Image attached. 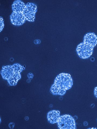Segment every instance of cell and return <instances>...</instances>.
I'll use <instances>...</instances> for the list:
<instances>
[{
	"instance_id": "cell-2",
	"label": "cell",
	"mask_w": 97,
	"mask_h": 129,
	"mask_svg": "<svg viewBox=\"0 0 97 129\" xmlns=\"http://www.w3.org/2000/svg\"><path fill=\"white\" fill-rule=\"evenodd\" d=\"M24 69V66L18 63L3 66L1 74L3 79L7 80L10 85L15 86L21 79L20 73Z\"/></svg>"
},
{
	"instance_id": "cell-5",
	"label": "cell",
	"mask_w": 97,
	"mask_h": 129,
	"mask_svg": "<svg viewBox=\"0 0 97 129\" xmlns=\"http://www.w3.org/2000/svg\"><path fill=\"white\" fill-rule=\"evenodd\" d=\"M37 7L34 4L31 3H27L23 13L26 20L33 21L37 11Z\"/></svg>"
},
{
	"instance_id": "cell-8",
	"label": "cell",
	"mask_w": 97,
	"mask_h": 129,
	"mask_svg": "<svg viewBox=\"0 0 97 129\" xmlns=\"http://www.w3.org/2000/svg\"><path fill=\"white\" fill-rule=\"evenodd\" d=\"M60 117V112L59 111L53 110L49 112L47 114L48 122L53 124L57 123Z\"/></svg>"
},
{
	"instance_id": "cell-3",
	"label": "cell",
	"mask_w": 97,
	"mask_h": 129,
	"mask_svg": "<svg viewBox=\"0 0 97 129\" xmlns=\"http://www.w3.org/2000/svg\"><path fill=\"white\" fill-rule=\"evenodd\" d=\"M58 127L61 129H75L76 123L73 117L66 115L60 117L57 122Z\"/></svg>"
},
{
	"instance_id": "cell-4",
	"label": "cell",
	"mask_w": 97,
	"mask_h": 129,
	"mask_svg": "<svg viewBox=\"0 0 97 129\" xmlns=\"http://www.w3.org/2000/svg\"><path fill=\"white\" fill-rule=\"evenodd\" d=\"M94 48L84 43H81L77 46L76 51L79 56L86 59L90 57L92 54Z\"/></svg>"
},
{
	"instance_id": "cell-6",
	"label": "cell",
	"mask_w": 97,
	"mask_h": 129,
	"mask_svg": "<svg viewBox=\"0 0 97 129\" xmlns=\"http://www.w3.org/2000/svg\"><path fill=\"white\" fill-rule=\"evenodd\" d=\"M10 19L13 24L20 25L25 22L26 19L23 13L13 11L10 16Z\"/></svg>"
},
{
	"instance_id": "cell-13",
	"label": "cell",
	"mask_w": 97,
	"mask_h": 129,
	"mask_svg": "<svg viewBox=\"0 0 97 129\" xmlns=\"http://www.w3.org/2000/svg\"><path fill=\"white\" fill-rule=\"evenodd\" d=\"M9 126L10 128H13L14 126V124L13 123H11L9 124Z\"/></svg>"
},
{
	"instance_id": "cell-11",
	"label": "cell",
	"mask_w": 97,
	"mask_h": 129,
	"mask_svg": "<svg viewBox=\"0 0 97 129\" xmlns=\"http://www.w3.org/2000/svg\"><path fill=\"white\" fill-rule=\"evenodd\" d=\"M28 77L29 79H32L33 77V75L32 73H29L28 75Z\"/></svg>"
},
{
	"instance_id": "cell-12",
	"label": "cell",
	"mask_w": 97,
	"mask_h": 129,
	"mask_svg": "<svg viewBox=\"0 0 97 129\" xmlns=\"http://www.w3.org/2000/svg\"><path fill=\"white\" fill-rule=\"evenodd\" d=\"M94 92L95 96L97 98V87L95 88Z\"/></svg>"
},
{
	"instance_id": "cell-10",
	"label": "cell",
	"mask_w": 97,
	"mask_h": 129,
	"mask_svg": "<svg viewBox=\"0 0 97 129\" xmlns=\"http://www.w3.org/2000/svg\"><path fill=\"white\" fill-rule=\"evenodd\" d=\"M0 19H1V31L4 27V20L2 17H1Z\"/></svg>"
},
{
	"instance_id": "cell-9",
	"label": "cell",
	"mask_w": 97,
	"mask_h": 129,
	"mask_svg": "<svg viewBox=\"0 0 97 129\" xmlns=\"http://www.w3.org/2000/svg\"><path fill=\"white\" fill-rule=\"evenodd\" d=\"M26 5L21 1L17 0L14 2L12 5V9L13 11L23 13L24 10Z\"/></svg>"
},
{
	"instance_id": "cell-7",
	"label": "cell",
	"mask_w": 97,
	"mask_h": 129,
	"mask_svg": "<svg viewBox=\"0 0 97 129\" xmlns=\"http://www.w3.org/2000/svg\"><path fill=\"white\" fill-rule=\"evenodd\" d=\"M84 43L94 48L97 44V36L94 33H88L85 35Z\"/></svg>"
},
{
	"instance_id": "cell-1",
	"label": "cell",
	"mask_w": 97,
	"mask_h": 129,
	"mask_svg": "<svg viewBox=\"0 0 97 129\" xmlns=\"http://www.w3.org/2000/svg\"><path fill=\"white\" fill-rule=\"evenodd\" d=\"M73 85V80L70 75L60 73L56 77L50 92L53 95H63L67 90L72 87Z\"/></svg>"
},
{
	"instance_id": "cell-14",
	"label": "cell",
	"mask_w": 97,
	"mask_h": 129,
	"mask_svg": "<svg viewBox=\"0 0 97 129\" xmlns=\"http://www.w3.org/2000/svg\"><path fill=\"white\" fill-rule=\"evenodd\" d=\"M84 125L85 126H87L88 125V123L87 122H85L84 123Z\"/></svg>"
}]
</instances>
